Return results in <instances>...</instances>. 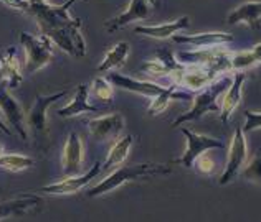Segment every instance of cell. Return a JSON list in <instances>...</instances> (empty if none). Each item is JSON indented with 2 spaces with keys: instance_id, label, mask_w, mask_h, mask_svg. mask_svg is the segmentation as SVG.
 Listing matches in <instances>:
<instances>
[{
  "instance_id": "obj_9",
  "label": "cell",
  "mask_w": 261,
  "mask_h": 222,
  "mask_svg": "<svg viewBox=\"0 0 261 222\" xmlns=\"http://www.w3.org/2000/svg\"><path fill=\"white\" fill-rule=\"evenodd\" d=\"M155 5V0H130L127 9L121 13L119 17L109 20L106 23V30L113 33L116 30L122 28V26L129 25L130 22H137V20H147L152 13V9Z\"/></svg>"
},
{
  "instance_id": "obj_7",
  "label": "cell",
  "mask_w": 261,
  "mask_h": 222,
  "mask_svg": "<svg viewBox=\"0 0 261 222\" xmlns=\"http://www.w3.org/2000/svg\"><path fill=\"white\" fill-rule=\"evenodd\" d=\"M246 156H248V147H246V138H245V132L242 127L235 129V135L231 138L230 143V150H228V160H226V166L225 171L222 173V176L218 179L220 186H225L231 183L233 179L238 176V173L242 171L243 165L246 162Z\"/></svg>"
},
{
  "instance_id": "obj_1",
  "label": "cell",
  "mask_w": 261,
  "mask_h": 222,
  "mask_svg": "<svg viewBox=\"0 0 261 222\" xmlns=\"http://www.w3.org/2000/svg\"><path fill=\"white\" fill-rule=\"evenodd\" d=\"M70 5L53 7L46 0L30 2L25 13L37 20L42 33L48 35L53 43L74 58L86 54V43L81 33V20L70 15Z\"/></svg>"
},
{
  "instance_id": "obj_28",
  "label": "cell",
  "mask_w": 261,
  "mask_h": 222,
  "mask_svg": "<svg viewBox=\"0 0 261 222\" xmlns=\"http://www.w3.org/2000/svg\"><path fill=\"white\" fill-rule=\"evenodd\" d=\"M93 91L94 96L101 101H111L113 99V86L109 79H102V78H96L93 82Z\"/></svg>"
},
{
  "instance_id": "obj_21",
  "label": "cell",
  "mask_w": 261,
  "mask_h": 222,
  "mask_svg": "<svg viewBox=\"0 0 261 222\" xmlns=\"http://www.w3.org/2000/svg\"><path fill=\"white\" fill-rule=\"evenodd\" d=\"M88 94H89V87L86 84H80L76 87V91H74L73 101L63 109H60L57 114L61 119H68V117H74L85 112H98V107H94L88 102Z\"/></svg>"
},
{
  "instance_id": "obj_8",
  "label": "cell",
  "mask_w": 261,
  "mask_h": 222,
  "mask_svg": "<svg viewBox=\"0 0 261 222\" xmlns=\"http://www.w3.org/2000/svg\"><path fill=\"white\" fill-rule=\"evenodd\" d=\"M220 74L215 69L205 68V66H197V65H184V69L175 84L189 89L192 92L202 91L203 87H207L210 82H214Z\"/></svg>"
},
{
  "instance_id": "obj_4",
  "label": "cell",
  "mask_w": 261,
  "mask_h": 222,
  "mask_svg": "<svg viewBox=\"0 0 261 222\" xmlns=\"http://www.w3.org/2000/svg\"><path fill=\"white\" fill-rule=\"evenodd\" d=\"M20 43L25 48V54H27V63H25L27 74H35L51 61L55 43L48 35L42 33L35 37V35L22 31L20 33Z\"/></svg>"
},
{
  "instance_id": "obj_30",
  "label": "cell",
  "mask_w": 261,
  "mask_h": 222,
  "mask_svg": "<svg viewBox=\"0 0 261 222\" xmlns=\"http://www.w3.org/2000/svg\"><path fill=\"white\" fill-rule=\"evenodd\" d=\"M245 134L253 132L256 129H261V112H251L245 110V127H242Z\"/></svg>"
},
{
  "instance_id": "obj_31",
  "label": "cell",
  "mask_w": 261,
  "mask_h": 222,
  "mask_svg": "<svg viewBox=\"0 0 261 222\" xmlns=\"http://www.w3.org/2000/svg\"><path fill=\"white\" fill-rule=\"evenodd\" d=\"M2 4H5V5H9V7H12V9H15V10H18V12H27V9H29V0H0Z\"/></svg>"
},
{
  "instance_id": "obj_15",
  "label": "cell",
  "mask_w": 261,
  "mask_h": 222,
  "mask_svg": "<svg viewBox=\"0 0 261 222\" xmlns=\"http://www.w3.org/2000/svg\"><path fill=\"white\" fill-rule=\"evenodd\" d=\"M89 134H91L96 140L105 142L108 138L118 137L119 132L124 129V117L121 114H109L102 117H96L88 122Z\"/></svg>"
},
{
  "instance_id": "obj_26",
  "label": "cell",
  "mask_w": 261,
  "mask_h": 222,
  "mask_svg": "<svg viewBox=\"0 0 261 222\" xmlns=\"http://www.w3.org/2000/svg\"><path fill=\"white\" fill-rule=\"evenodd\" d=\"M35 165V160L29 158V156H23V155H15V153H10V155H2L0 156V168L7 170V171H12V173H18V171H23L30 166Z\"/></svg>"
},
{
  "instance_id": "obj_5",
  "label": "cell",
  "mask_w": 261,
  "mask_h": 222,
  "mask_svg": "<svg viewBox=\"0 0 261 222\" xmlns=\"http://www.w3.org/2000/svg\"><path fill=\"white\" fill-rule=\"evenodd\" d=\"M220 46L208 48H195L194 51H182L177 54V59L184 65H197L212 68L218 73H226L231 69V56L233 54Z\"/></svg>"
},
{
  "instance_id": "obj_25",
  "label": "cell",
  "mask_w": 261,
  "mask_h": 222,
  "mask_svg": "<svg viewBox=\"0 0 261 222\" xmlns=\"http://www.w3.org/2000/svg\"><path fill=\"white\" fill-rule=\"evenodd\" d=\"M133 142H134V137L133 135H126L119 138V140H116V143L111 147L108 153V158L105 162V168H111V166H116V165H121L124 160L127 158V153L130 147H133Z\"/></svg>"
},
{
  "instance_id": "obj_20",
  "label": "cell",
  "mask_w": 261,
  "mask_h": 222,
  "mask_svg": "<svg viewBox=\"0 0 261 222\" xmlns=\"http://www.w3.org/2000/svg\"><path fill=\"white\" fill-rule=\"evenodd\" d=\"M261 2H246L238 5L235 10H231V13L226 17V22L230 25H238L245 23L248 25L251 30L261 28Z\"/></svg>"
},
{
  "instance_id": "obj_2",
  "label": "cell",
  "mask_w": 261,
  "mask_h": 222,
  "mask_svg": "<svg viewBox=\"0 0 261 222\" xmlns=\"http://www.w3.org/2000/svg\"><path fill=\"white\" fill-rule=\"evenodd\" d=\"M172 171L169 165H159V163H141V165H130V166H122V168L116 170L113 175H109L106 179H102L99 184H96L91 188L86 196L88 198H98L106 193H111L113 189L119 188L127 181L133 179L146 178V176H157V175H169Z\"/></svg>"
},
{
  "instance_id": "obj_22",
  "label": "cell",
  "mask_w": 261,
  "mask_h": 222,
  "mask_svg": "<svg viewBox=\"0 0 261 222\" xmlns=\"http://www.w3.org/2000/svg\"><path fill=\"white\" fill-rule=\"evenodd\" d=\"M40 204H42V199L38 196H33V194H23V196H20L17 199L4 201V203H0V220L25 214L32 207H37Z\"/></svg>"
},
{
  "instance_id": "obj_3",
  "label": "cell",
  "mask_w": 261,
  "mask_h": 222,
  "mask_svg": "<svg viewBox=\"0 0 261 222\" xmlns=\"http://www.w3.org/2000/svg\"><path fill=\"white\" fill-rule=\"evenodd\" d=\"M233 78H230L228 74H220L218 78L210 82L207 87H203L202 91H198V94L194 99V106L182 115H178L177 119L172 122V127H180L184 122H192V120H198L203 114L207 112H218L220 114V104L217 102L218 97L222 96L228 86L231 84Z\"/></svg>"
},
{
  "instance_id": "obj_27",
  "label": "cell",
  "mask_w": 261,
  "mask_h": 222,
  "mask_svg": "<svg viewBox=\"0 0 261 222\" xmlns=\"http://www.w3.org/2000/svg\"><path fill=\"white\" fill-rule=\"evenodd\" d=\"M240 176L246 179V181L261 183V151L255 153V156L251 158V162L246 165V168L240 171Z\"/></svg>"
},
{
  "instance_id": "obj_14",
  "label": "cell",
  "mask_w": 261,
  "mask_h": 222,
  "mask_svg": "<svg viewBox=\"0 0 261 222\" xmlns=\"http://www.w3.org/2000/svg\"><path fill=\"white\" fill-rule=\"evenodd\" d=\"M0 112H4L9 127H13L15 132L20 135L22 140H27V125H25V115L22 112L20 104L13 99V97L5 91L4 87H0Z\"/></svg>"
},
{
  "instance_id": "obj_35",
  "label": "cell",
  "mask_w": 261,
  "mask_h": 222,
  "mask_svg": "<svg viewBox=\"0 0 261 222\" xmlns=\"http://www.w3.org/2000/svg\"><path fill=\"white\" fill-rule=\"evenodd\" d=\"M2 155H4V147L0 145V156H2Z\"/></svg>"
},
{
  "instance_id": "obj_23",
  "label": "cell",
  "mask_w": 261,
  "mask_h": 222,
  "mask_svg": "<svg viewBox=\"0 0 261 222\" xmlns=\"http://www.w3.org/2000/svg\"><path fill=\"white\" fill-rule=\"evenodd\" d=\"M177 84H170L167 86V89L164 91L161 96H157L152 99V102H150V106L147 107V112L149 115H157V114H161L164 109H166L169 106V102L172 101V99H192V96L187 94V92H180V91H177Z\"/></svg>"
},
{
  "instance_id": "obj_33",
  "label": "cell",
  "mask_w": 261,
  "mask_h": 222,
  "mask_svg": "<svg viewBox=\"0 0 261 222\" xmlns=\"http://www.w3.org/2000/svg\"><path fill=\"white\" fill-rule=\"evenodd\" d=\"M0 130H2L4 134H7V135H12V130H10V129H9V125H7V123H5V122H2V120H0Z\"/></svg>"
},
{
  "instance_id": "obj_34",
  "label": "cell",
  "mask_w": 261,
  "mask_h": 222,
  "mask_svg": "<svg viewBox=\"0 0 261 222\" xmlns=\"http://www.w3.org/2000/svg\"><path fill=\"white\" fill-rule=\"evenodd\" d=\"M74 2H78V0H68V2H66V4H68V5H70V7H71V5H73Z\"/></svg>"
},
{
  "instance_id": "obj_11",
  "label": "cell",
  "mask_w": 261,
  "mask_h": 222,
  "mask_svg": "<svg viewBox=\"0 0 261 222\" xmlns=\"http://www.w3.org/2000/svg\"><path fill=\"white\" fill-rule=\"evenodd\" d=\"M68 94V91H60L53 96H37L35 104L32 106L29 117H27V125H29L35 134H45L46 130V110L48 107L55 104L57 101L63 99V97Z\"/></svg>"
},
{
  "instance_id": "obj_6",
  "label": "cell",
  "mask_w": 261,
  "mask_h": 222,
  "mask_svg": "<svg viewBox=\"0 0 261 222\" xmlns=\"http://www.w3.org/2000/svg\"><path fill=\"white\" fill-rule=\"evenodd\" d=\"M182 134L185 135V138H187V148H185L182 156H178L170 162L172 165H182L184 168L190 170L198 155H202L205 151L214 150V148H220V150L225 148L223 142L218 140V138L195 134V132H192L189 129H182Z\"/></svg>"
},
{
  "instance_id": "obj_29",
  "label": "cell",
  "mask_w": 261,
  "mask_h": 222,
  "mask_svg": "<svg viewBox=\"0 0 261 222\" xmlns=\"http://www.w3.org/2000/svg\"><path fill=\"white\" fill-rule=\"evenodd\" d=\"M192 168H194L197 173H200V175H210L212 171H214V160L210 158V155H207V151L202 155H198L195 158L194 165H192Z\"/></svg>"
},
{
  "instance_id": "obj_24",
  "label": "cell",
  "mask_w": 261,
  "mask_h": 222,
  "mask_svg": "<svg viewBox=\"0 0 261 222\" xmlns=\"http://www.w3.org/2000/svg\"><path fill=\"white\" fill-rule=\"evenodd\" d=\"M129 54V43L126 41H121L116 46H113L111 50L108 51L105 59L101 61V65L98 66V73H108L114 68H119L124 65V61Z\"/></svg>"
},
{
  "instance_id": "obj_32",
  "label": "cell",
  "mask_w": 261,
  "mask_h": 222,
  "mask_svg": "<svg viewBox=\"0 0 261 222\" xmlns=\"http://www.w3.org/2000/svg\"><path fill=\"white\" fill-rule=\"evenodd\" d=\"M251 51L255 53V56H256V59H258V63H261V43L256 45V46H253V50H251Z\"/></svg>"
},
{
  "instance_id": "obj_18",
  "label": "cell",
  "mask_w": 261,
  "mask_h": 222,
  "mask_svg": "<svg viewBox=\"0 0 261 222\" xmlns=\"http://www.w3.org/2000/svg\"><path fill=\"white\" fill-rule=\"evenodd\" d=\"M189 25H190V18L185 15L178 20H174V22L162 23V25H139V26H136L134 31L137 35H144V37H149V38L166 40V38L174 37V35L180 30L189 28Z\"/></svg>"
},
{
  "instance_id": "obj_16",
  "label": "cell",
  "mask_w": 261,
  "mask_h": 222,
  "mask_svg": "<svg viewBox=\"0 0 261 222\" xmlns=\"http://www.w3.org/2000/svg\"><path fill=\"white\" fill-rule=\"evenodd\" d=\"M175 43L190 45L194 48H208V46H220L233 41V35L225 31H212V33H197V35H174Z\"/></svg>"
},
{
  "instance_id": "obj_36",
  "label": "cell",
  "mask_w": 261,
  "mask_h": 222,
  "mask_svg": "<svg viewBox=\"0 0 261 222\" xmlns=\"http://www.w3.org/2000/svg\"><path fill=\"white\" fill-rule=\"evenodd\" d=\"M0 114H2V112H0Z\"/></svg>"
},
{
  "instance_id": "obj_10",
  "label": "cell",
  "mask_w": 261,
  "mask_h": 222,
  "mask_svg": "<svg viewBox=\"0 0 261 222\" xmlns=\"http://www.w3.org/2000/svg\"><path fill=\"white\" fill-rule=\"evenodd\" d=\"M102 168V165L99 162H96L93 168H89L85 175H76V176H66L65 179H61L58 183L43 186L40 193H46V194H74L78 193L81 188H85L88 183H91V179H94L99 175V171Z\"/></svg>"
},
{
  "instance_id": "obj_19",
  "label": "cell",
  "mask_w": 261,
  "mask_h": 222,
  "mask_svg": "<svg viewBox=\"0 0 261 222\" xmlns=\"http://www.w3.org/2000/svg\"><path fill=\"white\" fill-rule=\"evenodd\" d=\"M0 81L7 82V86L10 89H15L22 84L23 74L18 63L15 48H9L7 53L2 56V59H0Z\"/></svg>"
},
{
  "instance_id": "obj_17",
  "label": "cell",
  "mask_w": 261,
  "mask_h": 222,
  "mask_svg": "<svg viewBox=\"0 0 261 222\" xmlns=\"http://www.w3.org/2000/svg\"><path fill=\"white\" fill-rule=\"evenodd\" d=\"M246 81V74L245 71H238L235 76H233L231 84L226 89V94L223 96L222 106H220V120L223 123L228 122V119L231 117L233 110L238 107L240 101H242V87Z\"/></svg>"
},
{
  "instance_id": "obj_13",
  "label": "cell",
  "mask_w": 261,
  "mask_h": 222,
  "mask_svg": "<svg viewBox=\"0 0 261 222\" xmlns=\"http://www.w3.org/2000/svg\"><path fill=\"white\" fill-rule=\"evenodd\" d=\"M108 79L111 81V84H114L116 87H121V89H124V91L139 94V96H144V97H150V99L161 96L167 89V87H164L161 84H155V82L137 81V79L129 78V76L118 74V73H111L108 76Z\"/></svg>"
},
{
  "instance_id": "obj_12",
  "label": "cell",
  "mask_w": 261,
  "mask_h": 222,
  "mask_svg": "<svg viewBox=\"0 0 261 222\" xmlns=\"http://www.w3.org/2000/svg\"><path fill=\"white\" fill-rule=\"evenodd\" d=\"M81 165H83V140L76 132H71L63 148L61 168L66 176H76L81 171Z\"/></svg>"
}]
</instances>
